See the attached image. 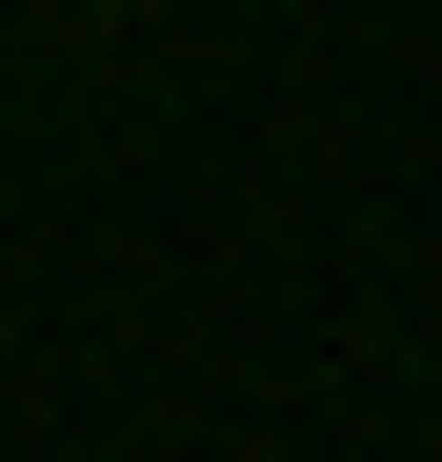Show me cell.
Here are the masks:
<instances>
[{
    "label": "cell",
    "instance_id": "1",
    "mask_svg": "<svg viewBox=\"0 0 442 462\" xmlns=\"http://www.w3.org/2000/svg\"><path fill=\"white\" fill-rule=\"evenodd\" d=\"M81 21H121V0H81Z\"/></svg>",
    "mask_w": 442,
    "mask_h": 462
}]
</instances>
